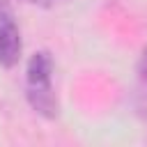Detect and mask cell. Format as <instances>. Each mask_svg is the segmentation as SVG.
Segmentation results:
<instances>
[{"mask_svg":"<svg viewBox=\"0 0 147 147\" xmlns=\"http://www.w3.org/2000/svg\"><path fill=\"white\" fill-rule=\"evenodd\" d=\"M25 99L37 115H41L46 119L57 117L60 106H57V96H55V87H53V57L48 51H37L28 60Z\"/></svg>","mask_w":147,"mask_h":147,"instance_id":"6da1fadb","label":"cell"},{"mask_svg":"<svg viewBox=\"0 0 147 147\" xmlns=\"http://www.w3.org/2000/svg\"><path fill=\"white\" fill-rule=\"evenodd\" d=\"M23 51L21 28L9 0H0V67L11 69L18 64Z\"/></svg>","mask_w":147,"mask_h":147,"instance_id":"7a4b0ae2","label":"cell"},{"mask_svg":"<svg viewBox=\"0 0 147 147\" xmlns=\"http://www.w3.org/2000/svg\"><path fill=\"white\" fill-rule=\"evenodd\" d=\"M138 74H140V80H142V85H145V90H147V48H145V51H142V55H140Z\"/></svg>","mask_w":147,"mask_h":147,"instance_id":"3957f363","label":"cell"},{"mask_svg":"<svg viewBox=\"0 0 147 147\" xmlns=\"http://www.w3.org/2000/svg\"><path fill=\"white\" fill-rule=\"evenodd\" d=\"M25 5H34V7H53V5H60V2H67V0H21Z\"/></svg>","mask_w":147,"mask_h":147,"instance_id":"277c9868","label":"cell"}]
</instances>
